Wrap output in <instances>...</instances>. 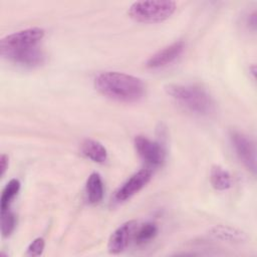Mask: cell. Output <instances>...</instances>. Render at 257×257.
<instances>
[{
    "mask_svg": "<svg viewBox=\"0 0 257 257\" xmlns=\"http://www.w3.org/2000/svg\"><path fill=\"white\" fill-rule=\"evenodd\" d=\"M210 182L213 188L218 191H225L232 187V177L230 173L221 166L212 167Z\"/></svg>",
    "mask_w": 257,
    "mask_h": 257,
    "instance_id": "cell-14",
    "label": "cell"
},
{
    "mask_svg": "<svg viewBox=\"0 0 257 257\" xmlns=\"http://www.w3.org/2000/svg\"><path fill=\"white\" fill-rule=\"evenodd\" d=\"M230 141L233 150L243 164V166L252 174H256V148L254 142L243 133L238 131L230 132Z\"/></svg>",
    "mask_w": 257,
    "mask_h": 257,
    "instance_id": "cell-5",
    "label": "cell"
},
{
    "mask_svg": "<svg viewBox=\"0 0 257 257\" xmlns=\"http://www.w3.org/2000/svg\"><path fill=\"white\" fill-rule=\"evenodd\" d=\"M44 246H45V242L44 239L41 237H38L36 239H34L28 246L27 251H26V255L31 256V257H35V256H39L42 254L43 250H44Z\"/></svg>",
    "mask_w": 257,
    "mask_h": 257,
    "instance_id": "cell-18",
    "label": "cell"
},
{
    "mask_svg": "<svg viewBox=\"0 0 257 257\" xmlns=\"http://www.w3.org/2000/svg\"><path fill=\"white\" fill-rule=\"evenodd\" d=\"M80 151L82 155L95 163H104L107 159L106 149L97 141L87 139L81 144Z\"/></svg>",
    "mask_w": 257,
    "mask_h": 257,
    "instance_id": "cell-12",
    "label": "cell"
},
{
    "mask_svg": "<svg viewBox=\"0 0 257 257\" xmlns=\"http://www.w3.org/2000/svg\"><path fill=\"white\" fill-rule=\"evenodd\" d=\"M5 58L22 66L35 67V66L41 65L44 62L45 55L43 51L36 45L33 47L25 48V49L10 53L6 55Z\"/></svg>",
    "mask_w": 257,
    "mask_h": 257,
    "instance_id": "cell-10",
    "label": "cell"
},
{
    "mask_svg": "<svg viewBox=\"0 0 257 257\" xmlns=\"http://www.w3.org/2000/svg\"><path fill=\"white\" fill-rule=\"evenodd\" d=\"M153 172L151 169H142L134 174L114 194L116 202H123L132 198L138 192H140L152 179Z\"/></svg>",
    "mask_w": 257,
    "mask_h": 257,
    "instance_id": "cell-7",
    "label": "cell"
},
{
    "mask_svg": "<svg viewBox=\"0 0 257 257\" xmlns=\"http://www.w3.org/2000/svg\"><path fill=\"white\" fill-rule=\"evenodd\" d=\"M165 90L179 105L198 115H210L215 111V101L203 87L195 84L170 83Z\"/></svg>",
    "mask_w": 257,
    "mask_h": 257,
    "instance_id": "cell-2",
    "label": "cell"
},
{
    "mask_svg": "<svg viewBox=\"0 0 257 257\" xmlns=\"http://www.w3.org/2000/svg\"><path fill=\"white\" fill-rule=\"evenodd\" d=\"M210 235L217 240H221L228 243H243L247 240V235L234 227L226 226V225H216L212 227L209 231Z\"/></svg>",
    "mask_w": 257,
    "mask_h": 257,
    "instance_id": "cell-11",
    "label": "cell"
},
{
    "mask_svg": "<svg viewBox=\"0 0 257 257\" xmlns=\"http://www.w3.org/2000/svg\"><path fill=\"white\" fill-rule=\"evenodd\" d=\"M16 219L14 213L10 209L1 210V234L4 238L9 237L14 231Z\"/></svg>",
    "mask_w": 257,
    "mask_h": 257,
    "instance_id": "cell-17",
    "label": "cell"
},
{
    "mask_svg": "<svg viewBox=\"0 0 257 257\" xmlns=\"http://www.w3.org/2000/svg\"><path fill=\"white\" fill-rule=\"evenodd\" d=\"M87 199L91 204H98L103 198V183L101 177L98 173H92L87 181L85 186Z\"/></svg>",
    "mask_w": 257,
    "mask_h": 257,
    "instance_id": "cell-13",
    "label": "cell"
},
{
    "mask_svg": "<svg viewBox=\"0 0 257 257\" xmlns=\"http://www.w3.org/2000/svg\"><path fill=\"white\" fill-rule=\"evenodd\" d=\"M20 190V182L17 179L10 180L1 193L0 198V208L1 210L9 209L10 204L14 200V198L17 196L18 192Z\"/></svg>",
    "mask_w": 257,
    "mask_h": 257,
    "instance_id": "cell-15",
    "label": "cell"
},
{
    "mask_svg": "<svg viewBox=\"0 0 257 257\" xmlns=\"http://www.w3.org/2000/svg\"><path fill=\"white\" fill-rule=\"evenodd\" d=\"M137 228L138 222L136 220H131L115 229V231L110 235L108 240V251L112 254H118L122 252L127 247L131 240L134 238Z\"/></svg>",
    "mask_w": 257,
    "mask_h": 257,
    "instance_id": "cell-9",
    "label": "cell"
},
{
    "mask_svg": "<svg viewBox=\"0 0 257 257\" xmlns=\"http://www.w3.org/2000/svg\"><path fill=\"white\" fill-rule=\"evenodd\" d=\"M94 86L104 96L126 103L139 101L146 93V85L141 78L118 71L97 74Z\"/></svg>",
    "mask_w": 257,
    "mask_h": 257,
    "instance_id": "cell-1",
    "label": "cell"
},
{
    "mask_svg": "<svg viewBox=\"0 0 257 257\" xmlns=\"http://www.w3.org/2000/svg\"><path fill=\"white\" fill-rule=\"evenodd\" d=\"M185 49V43L182 40L176 41L165 48L159 50L157 53L152 55L147 63L146 66L150 69H160L166 67L176 61Z\"/></svg>",
    "mask_w": 257,
    "mask_h": 257,
    "instance_id": "cell-8",
    "label": "cell"
},
{
    "mask_svg": "<svg viewBox=\"0 0 257 257\" xmlns=\"http://www.w3.org/2000/svg\"><path fill=\"white\" fill-rule=\"evenodd\" d=\"M136 151L139 156L151 166H160L165 159L163 147L145 136H137L134 141Z\"/></svg>",
    "mask_w": 257,
    "mask_h": 257,
    "instance_id": "cell-6",
    "label": "cell"
},
{
    "mask_svg": "<svg viewBox=\"0 0 257 257\" xmlns=\"http://www.w3.org/2000/svg\"><path fill=\"white\" fill-rule=\"evenodd\" d=\"M157 233H158L157 225L152 222H147L140 227L138 226L133 239L135 240L136 244L144 245L150 242L152 239H154Z\"/></svg>",
    "mask_w": 257,
    "mask_h": 257,
    "instance_id": "cell-16",
    "label": "cell"
},
{
    "mask_svg": "<svg viewBox=\"0 0 257 257\" xmlns=\"http://www.w3.org/2000/svg\"><path fill=\"white\" fill-rule=\"evenodd\" d=\"M43 37L44 30L39 27H31L9 34L0 41L1 55L5 57L15 51L36 46Z\"/></svg>",
    "mask_w": 257,
    "mask_h": 257,
    "instance_id": "cell-4",
    "label": "cell"
},
{
    "mask_svg": "<svg viewBox=\"0 0 257 257\" xmlns=\"http://www.w3.org/2000/svg\"><path fill=\"white\" fill-rule=\"evenodd\" d=\"M247 23L253 27V29L256 28V13L253 12L251 15H249L248 19H247Z\"/></svg>",
    "mask_w": 257,
    "mask_h": 257,
    "instance_id": "cell-20",
    "label": "cell"
},
{
    "mask_svg": "<svg viewBox=\"0 0 257 257\" xmlns=\"http://www.w3.org/2000/svg\"><path fill=\"white\" fill-rule=\"evenodd\" d=\"M176 7V2L170 0L138 1L130 6L127 13L137 22L157 23L168 19Z\"/></svg>",
    "mask_w": 257,
    "mask_h": 257,
    "instance_id": "cell-3",
    "label": "cell"
},
{
    "mask_svg": "<svg viewBox=\"0 0 257 257\" xmlns=\"http://www.w3.org/2000/svg\"><path fill=\"white\" fill-rule=\"evenodd\" d=\"M9 159L6 154H2L0 157V177H3L6 170L8 169Z\"/></svg>",
    "mask_w": 257,
    "mask_h": 257,
    "instance_id": "cell-19",
    "label": "cell"
}]
</instances>
